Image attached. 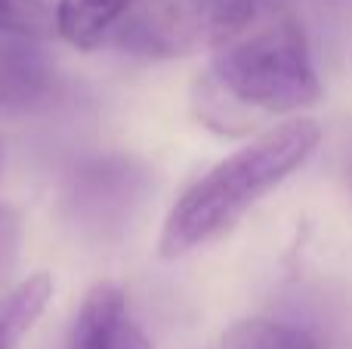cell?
<instances>
[{"instance_id": "cell-9", "label": "cell", "mask_w": 352, "mask_h": 349, "mask_svg": "<svg viewBox=\"0 0 352 349\" xmlns=\"http://www.w3.org/2000/svg\"><path fill=\"white\" fill-rule=\"evenodd\" d=\"M50 0H0V37L16 41H47L56 31Z\"/></svg>"}, {"instance_id": "cell-2", "label": "cell", "mask_w": 352, "mask_h": 349, "mask_svg": "<svg viewBox=\"0 0 352 349\" xmlns=\"http://www.w3.org/2000/svg\"><path fill=\"white\" fill-rule=\"evenodd\" d=\"M207 90L269 115H291L316 105L322 84L297 16L278 6L213 49Z\"/></svg>"}, {"instance_id": "cell-4", "label": "cell", "mask_w": 352, "mask_h": 349, "mask_svg": "<svg viewBox=\"0 0 352 349\" xmlns=\"http://www.w3.org/2000/svg\"><path fill=\"white\" fill-rule=\"evenodd\" d=\"M68 349H152V344L130 322L124 291L105 282L96 284L80 303Z\"/></svg>"}, {"instance_id": "cell-3", "label": "cell", "mask_w": 352, "mask_h": 349, "mask_svg": "<svg viewBox=\"0 0 352 349\" xmlns=\"http://www.w3.org/2000/svg\"><path fill=\"white\" fill-rule=\"evenodd\" d=\"M285 0H136L111 41L136 56L217 49Z\"/></svg>"}, {"instance_id": "cell-1", "label": "cell", "mask_w": 352, "mask_h": 349, "mask_svg": "<svg viewBox=\"0 0 352 349\" xmlns=\"http://www.w3.org/2000/svg\"><path fill=\"white\" fill-rule=\"evenodd\" d=\"M318 142L322 127L312 117H291L219 161L186 195L176 198L161 229L158 254L176 260L232 229L266 192L303 167Z\"/></svg>"}, {"instance_id": "cell-7", "label": "cell", "mask_w": 352, "mask_h": 349, "mask_svg": "<svg viewBox=\"0 0 352 349\" xmlns=\"http://www.w3.org/2000/svg\"><path fill=\"white\" fill-rule=\"evenodd\" d=\"M47 74L43 62L28 49V41L0 37V109L43 93Z\"/></svg>"}, {"instance_id": "cell-8", "label": "cell", "mask_w": 352, "mask_h": 349, "mask_svg": "<svg viewBox=\"0 0 352 349\" xmlns=\"http://www.w3.org/2000/svg\"><path fill=\"white\" fill-rule=\"evenodd\" d=\"M219 349H318V344L300 328L269 319H244L223 334Z\"/></svg>"}, {"instance_id": "cell-10", "label": "cell", "mask_w": 352, "mask_h": 349, "mask_svg": "<svg viewBox=\"0 0 352 349\" xmlns=\"http://www.w3.org/2000/svg\"><path fill=\"white\" fill-rule=\"evenodd\" d=\"M0 167H3V152H0Z\"/></svg>"}, {"instance_id": "cell-6", "label": "cell", "mask_w": 352, "mask_h": 349, "mask_svg": "<svg viewBox=\"0 0 352 349\" xmlns=\"http://www.w3.org/2000/svg\"><path fill=\"white\" fill-rule=\"evenodd\" d=\"M53 297V278L47 272L28 275L0 297V349H19Z\"/></svg>"}, {"instance_id": "cell-5", "label": "cell", "mask_w": 352, "mask_h": 349, "mask_svg": "<svg viewBox=\"0 0 352 349\" xmlns=\"http://www.w3.org/2000/svg\"><path fill=\"white\" fill-rule=\"evenodd\" d=\"M136 0H56V34L74 49L102 47L115 37Z\"/></svg>"}]
</instances>
